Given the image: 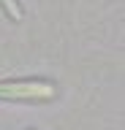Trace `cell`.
Masks as SVG:
<instances>
[{"mask_svg": "<svg viewBox=\"0 0 125 130\" xmlns=\"http://www.w3.org/2000/svg\"><path fill=\"white\" fill-rule=\"evenodd\" d=\"M57 84L49 79L0 81V100H54Z\"/></svg>", "mask_w": 125, "mask_h": 130, "instance_id": "obj_1", "label": "cell"}, {"mask_svg": "<svg viewBox=\"0 0 125 130\" xmlns=\"http://www.w3.org/2000/svg\"><path fill=\"white\" fill-rule=\"evenodd\" d=\"M0 8H3V11H6L14 22H22V16H25L22 6H19V0H0Z\"/></svg>", "mask_w": 125, "mask_h": 130, "instance_id": "obj_2", "label": "cell"}]
</instances>
